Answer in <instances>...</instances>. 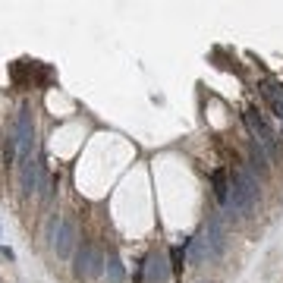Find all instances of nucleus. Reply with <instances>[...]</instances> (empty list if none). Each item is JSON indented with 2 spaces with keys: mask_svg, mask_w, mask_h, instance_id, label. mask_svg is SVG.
Segmentation results:
<instances>
[{
  "mask_svg": "<svg viewBox=\"0 0 283 283\" xmlns=\"http://www.w3.org/2000/svg\"><path fill=\"white\" fill-rule=\"evenodd\" d=\"M245 126H248V132H252V142H258L268 154L277 148V135H274V129L261 120L258 110H245Z\"/></svg>",
  "mask_w": 283,
  "mask_h": 283,
  "instance_id": "1",
  "label": "nucleus"
},
{
  "mask_svg": "<svg viewBox=\"0 0 283 283\" xmlns=\"http://www.w3.org/2000/svg\"><path fill=\"white\" fill-rule=\"evenodd\" d=\"M104 264H107V258L94 245H82L79 255H76V274L79 277H98L104 271Z\"/></svg>",
  "mask_w": 283,
  "mask_h": 283,
  "instance_id": "2",
  "label": "nucleus"
},
{
  "mask_svg": "<svg viewBox=\"0 0 283 283\" xmlns=\"http://www.w3.org/2000/svg\"><path fill=\"white\" fill-rule=\"evenodd\" d=\"M73 245H76V220L63 217L57 224V236H54V252L57 258H70L73 255Z\"/></svg>",
  "mask_w": 283,
  "mask_h": 283,
  "instance_id": "3",
  "label": "nucleus"
},
{
  "mask_svg": "<svg viewBox=\"0 0 283 283\" xmlns=\"http://www.w3.org/2000/svg\"><path fill=\"white\" fill-rule=\"evenodd\" d=\"M170 280V264L161 252H151L145 258V283H167Z\"/></svg>",
  "mask_w": 283,
  "mask_h": 283,
  "instance_id": "4",
  "label": "nucleus"
},
{
  "mask_svg": "<svg viewBox=\"0 0 283 283\" xmlns=\"http://www.w3.org/2000/svg\"><path fill=\"white\" fill-rule=\"evenodd\" d=\"M233 189H236L239 195H243V202L248 204V208H255V202H258V179L248 173V170H236Z\"/></svg>",
  "mask_w": 283,
  "mask_h": 283,
  "instance_id": "5",
  "label": "nucleus"
},
{
  "mask_svg": "<svg viewBox=\"0 0 283 283\" xmlns=\"http://www.w3.org/2000/svg\"><path fill=\"white\" fill-rule=\"evenodd\" d=\"M204 236H208V243H211V255L217 258V255L224 252V245H227V233H224V224H220V217H211V220H208V227H204Z\"/></svg>",
  "mask_w": 283,
  "mask_h": 283,
  "instance_id": "6",
  "label": "nucleus"
},
{
  "mask_svg": "<svg viewBox=\"0 0 283 283\" xmlns=\"http://www.w3.org/2000/svg\"><path fill=\"white\" fill-rule=\"evenodd\" d=\"M204 258H214V255H211L208 236H204V230H202V233L192 239V245H189V261H192V264H202Z\"/></svg>",
  "mask_w": 283,
  "mask_h": 283,
  "instance_id": "7",
  "label": "nucleus"
},
{
  "mask_svg": "<svg viewBox=\"0 0 283 283\" xmlns=\"http://www.w3.org/2000/svg\"><path fill=\"white\" fill-rule=\"evenodd\" d=\"M104 274H107V283H123L126 271H123V261L117 258V255H110L107 264H104Z\"/></svg>",
  "mask_w": 283,
  "mask_h": 283,
  "instance_id": "8",
  "label": "nucleus"
},
{
  "mask_svg": "<svg viewBox=\"0 0 283 283\" xmlns=\"http://www.w3.org/2000/svg\"><path fill=\"white\" fill-rule=\"evenodd\" d=\"M211 186H214V195H217L220 202H227L230 186H227V173H224V170H214V173H211Z\"/></svg>",
  "mask_w": 283,
  "mask_h": 283,
  "instance_id": "9",
  "label": "nucleus"
},
{
  "mask_svg": "<svg viewBox=\"0 0 283 283\" xmlns=\"http://www.w3.org/2000/svg\"><path fill=\"white\" fill-rule=\"evenodd\" d=\"M252 167H258L261 173L268 170V151H264L258 142H252Z\"/></svg>",
  "mask_w": 283,
  "mask_h": 283,
  "instance_id": "10",
  "label": "nucleus"
},
{
  "mask_svg": "<svg viewBox=\"0 0 283 283\" xmlns=\"http://www.w3.org/2000/svg\"><path fill=\"white\" fill-rule=\"evenodd\" d=\"M183 261H186V252H183V248H170V268H173L176 274H183Z\"/></svg>",
  "mask_w": 283,
  "mask_h": 283,
  "instance_id": "11",
  "label": "nucleus"
}]
</instances>
